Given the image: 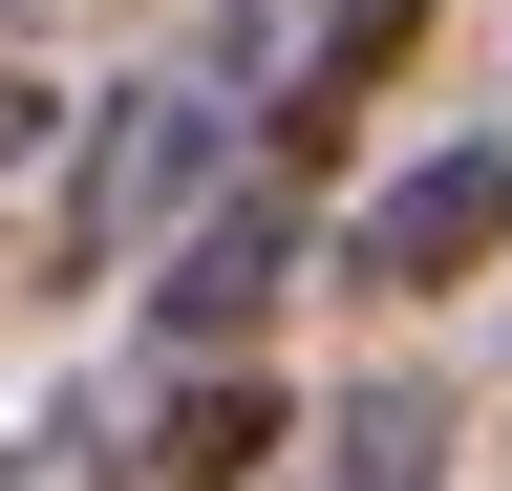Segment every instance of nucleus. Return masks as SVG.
<instances>
[{"label": "nucleus", "instance_id": "obj_1", "mask_svg": "<svg viewBox=\"0 0 512 491\" xmlns=\"http://www.w3.org/2000/svg\"><path fill=\"white\" fill-rule=\"evenodd\" d=\"M299 193H320V129H256V171L192 214V257L150 278L171 363H256V321H278V278H299Z\"/></svg>", "mask_w": 512, "mask_h": 491}, {"label": "nucleus", "instance_id": "obj_2", "mask_svg": "<svg viewBox=\"0 0 512 491\" xmlns=\"http://www.w3.org/2000/svg\"><path fill=\"white\" fill-rule=\"evenodd\" d=\"M470 257H512V129H491V150H427V171H384V193L342 214V278H363V299H448Z\"/></svg>", "mask_w": 512, "mask_h": 491}, {"label": "nucleus", "instance_id": "obj_3", "mask_svg": "<svg viewBox=\"0 0 512 491\" xmlns=\"http://www.w3.org/2000/svg\"><path fill=\"white\" fill-rule=\"evenodd\" d=\"M86 491H278V385H256V363H171V385L107 427Z\"/></svg>", "mask_w": 512, "mask_h": 491}, {"label": "nucleus", "instance_id": "obj_4", "mask_svg": "<svg viewBox=\"0 0 512 491\" xmlns=\"http://www.w3.org/2000/svg\"><path fill=\"white\" fill-rule=\"evenodd\" d=\"M192 171H214V107H192V86H128V129H107V171H86V193H64V257H43V278H107L128 235L192 193Z\"/></svg>", "mask_w": 512, "mask_h": 491}, {"label": "nucleus", "instance_id": "obj_5", "mask_svg": "<svg viewBox=\"0 0 512 491\" xmlns=\"http://www.w3.org/2000/svg\"><path fill=\"white\" fill-rule=\"evenodd\" d=\"M278 491H448V406H427V385H342V406L278 449Z\"/></svg>", "mask_w": 512, "mask_h": 491}, {"label": "nucleus", "instance_id": "obj_6", "mask_svg": "<svg viewBox=\"0 0 512 491\" xmlns=\"http://www.w3.org/2000/svg\"><path fill=\"white\" fill-rule=\"evenodd\" d=\"M22 129H43V86H0V150H22Z\"/></svg>", "mask_w": 512, "mask_h": 491}]
</instances>
